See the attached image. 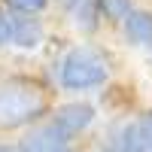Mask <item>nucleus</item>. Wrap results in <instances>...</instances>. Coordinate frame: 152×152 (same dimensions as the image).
I'll list each match as a JSON object with an SVG mask.
<instances>
[{"label": "nucleus", "mask_w": 152, "mask_h": 152, "mask_svg": "<svg viewBox=\"0 0 152 152\" xmlns=\"http://www.w3.org/2000/svg\"><path fill=\"white\" fill-rule=\"evenodd\" d=\"M52 113V88L37 76L15 73L0 79V131H28Z\"/></svg>", "instance_id": "f257e3e1"}, {"label": "nucleus", "mask_w": 152, "mask_h": 152, "mask_svg": "<svg viewBox=\"0 0 152 152\" xmlns=\"http://www.w3.org/2000/svg\"><path fill=\"white\" fill-rule=\"evenodd\" d=\"M113 76V58L94 43L70 46L55 64V85L67 94H88L104 88Z\"/></svg>", "instance_id": "f03ea898"}, {"label": "nucleus", "mask_w": 152, "mask_h": 152, "mask_svg": "<svg viewBox=\"0 0 152 152\" xmlns=\"http://www.w3.org/2000/svg\"><path fill=\"white\" fill-rule=\"evenodd\" d=\"M107 146L113 152H152V110L137 119H125L110 131Z\"/></svg>", "instance_id": "7ed1b4c3"}, {"label": "nucleus", "mask_w": 152, "mask_h": 152, "mask_svg": "<svg viewBox=\"0 0 152 152\" xmlns=\"http://www.w3.org/2000/svg\"><path fill=\"white\" fill-rule=\"evenodd\" d=\"M15 149L18 152H76V140L67 137L58 125H52L49 119H43L40 125L21 131Z\"/></svg>", "instance_id": "20e7f679"}, {"label": "nucleus", "mask_w": 152, "mask_h": 152, "mask_svg": "<svg viewBox=\"0 0 152 152\" xmlns=\"http://www.w3.org/2000/svg\"><path fill=\"white\" fill-rule=\"evenodd\" d=\"M49 122L58 125L67 137H73V140H76V137H82V134L97 122V110L88 104V100H64V104L52 107Z\"/></svg>", "instance_id": "39448f33"}, {"label": "nucleus", "mask_w": 152, "mask_h": 152, "mask_svg": "<svg viewBox=\"0 0 152 152\" xmlns=\"http://www.w3.org/2000/svg\"><path fill=\"white\" fill-rule=\"evenodd\" d=\"M46 43V24L40 15L28 12H9V46L21 52H37Z\"/></svg>", "instance_id": "423d86ee"}, {"label": "nucleus", "mask_w": 152, "mask_h": 152, "mask_svg": "<svg viewBox=\"0 0 152 152\" xmlns=\"http://www.w3.org/2000/svg\"><path fill=\"white\" fill-rule=\"evenodd\" d=\"M64 3V18L67 24L76 31V34H97L100 24H104V18H100V6L97 0H61Z\"/></svg>", "instance_id": "0eeeda50"}, {"label": "nucleus", "mask_w": 152, "mask_h": 152, "mask_svg": "<svg viewBox=\"0 0 152 152\" xmlns=\"http://www.w3.org/2000/svg\"><path fill=\"white\" fill-rule=\"evenodd\" d=\"M122 37L125 43L134 46V49H149L152 52V9H131L128 18H125L122 24Z\"/></svg>", "instance_id": "6e6552de"}, {"label": "nucleus", "mask_w": 152, "mask_h": 152, "mask_svg": "<svg viewBox=\"0 0 152 152\" xmlns=\"http://www.w3.org/2000/svg\"><path fill=\"white\" fill-rule=\"evenodd\" d=\"M100 6V18L110 24H122L128 18V12L134 9V0H97Z\"/></svg>", "instance_id": "1a4fd4ad"}, {"label": "nucleus", "mask_w": 152, "mask_h": 152, "mask_svg": "<svg viewBox=\"0 0 152 152\" xmlns=\"http://www.w3.org/2000/svg\"><path fill=\"white\" fill-rule=\"evenodd\" d=\"M9 12H28V15H43L52 0H3Z\"/></svg>", "instance_id": "9d476101"}, {"label": "nucleus", "mask_w": 152, "mask_h": 152, "mask_svg": "<svg viewBox=\"0 0 152 152\" xmlns=\"http://www.w3.org/2000/svg\"><path fill=\"white\" fill-rule=\"evenodd\" d=\"M9 46V9H0V49Z\"/></svg>", "instance_id": "9b49d317"}, {"label": "nucleus", "mask_w": 152, "mask_h": 152, "mask_svg": "<svg viewBox=\"0 0 152 152\" xmlns=\"http://www.w3.org/2000/svg\"><path fill=\"white\" fill-rule=\"evenodd\" d=\"M0 152H18V149L12 146V143H3V140H0Z\"/></svg>", "instance_id": "f8f14e48"}, {"label": "nucleus", "mask_w": 152, "mask_h": 152, "mask_svg": "<svg viewBox=\"0 0 152 152\" xmlns=\"http://www.w3.org/2000/svg\"><path fill=\"white\" fill-rule=\"evenodd\" d=\"M91 152H113L110 146H97V149H91Z\"/></svg>", "instance_id": "ddd939ff"}]
</instances>
